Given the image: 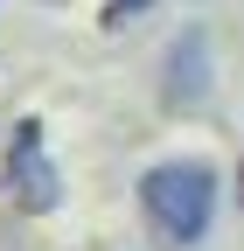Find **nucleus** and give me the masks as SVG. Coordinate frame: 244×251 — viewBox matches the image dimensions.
<instances>
[{"label":"nucleus","mask_w":244,"mask_h":251,"mask_svg":"<svg viewBox=\"0 0 244 251\" xmlns=\"http://www.w3.org/2000/svg\"><path fill=\"white\" fill-rule=\"evenodd\" d=\"M140 216L168 251L202 244L209 216H217V168L209 161H154L140 175Z\"/></svg>","instance_id":"f257e3e1"},{"label":"nucleus","mask_w":244,"mask_h":251,"mask_svg":"<svg viewBox=\"0 0 244 251\" xmlns=\"http://www.w3.org/2000/svg\"><path fill=\"white\" fill-rule=\"evenodd\" d=\"M7 202L28 209V216H49L63 202V168L49 161V140H42V119H14V140H7Z\"/></svg>","instance_id":"f03ea898"},{"label":"nucleus","mask_w":244,"mask_h":251,"mask_svg":"<svg viewBox=\"0 0 244 251\" xmlns=\"http://www.w3.org/2000/svg\"><path fill=\"white\" fill-rule=\"evenodd\" d=\"M217 70H209V35L202 28H181V35L168 42V56H161V105L168 112H202L209 105V84Z\"/></svg>","instance_id":"7ed1b4c3"},{"label":"nucleus","mask_w":244,"mask_h":251,"mask_svg":"<svg viewBox=\"0 0 244 251\" xmlns=\"http://www.w3.org/2000/svg\"><path fill=\"white\" fill-rule=\"evenodd\" d=\"M140 7H154V0H112V7H105V21L119 28V21H126V14H140Z\"/></svg>","instance_id":"20e7f679"},{"label":"nucleus","mask_w":244,"mask_h":251,"mask_svg":"<svg viewBox=\"0 0 244 251\" xmlns=\"http://www.w3.org/2000/svg\"><path fill=\"white\" fill-rule=\"evenodd\" d=\"M237 209H244V168H237Z\"/></svg>","instance_id":"39448f33"}]
</instances>
